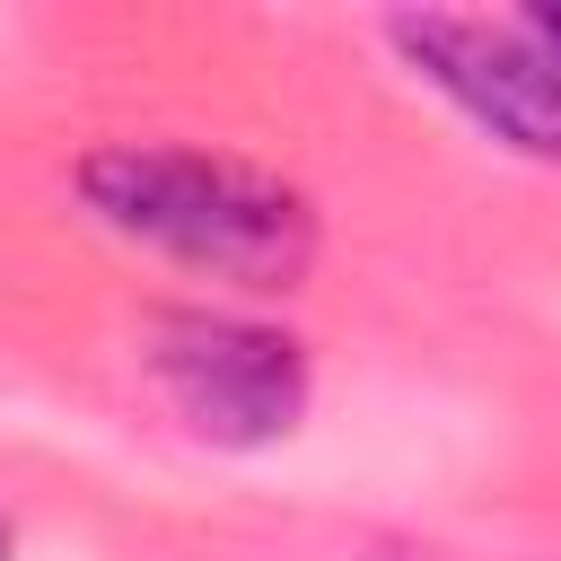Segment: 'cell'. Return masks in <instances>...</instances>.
I'll use <instances>...</instances> for the list:
<instances>
[{
	"label": "cell",
	"mask_w": 561,
	"mask_h": 561,
	"mask_svg": "<svg viewBox=\"0 0 561 561\" xmlns=\"http://www.w3.org/2000/svg\"><path fill=\"white\" fill-rule=\"evenodd\" d=\"M149 377L167 386L184 430L219 447H272L307 412V351L272 324L210 316V307H175L149 324Z\"/></svg>",
	"instance_id": "2"
},
{
	"label": "cell",
	"mask_w": 561,
	"mask_h": 561,
	"mask_svg": "<svg viewBox=\"0 0 561 561\" xmlns=\"http://www.w3.org/2000/svg\"><path fill=\"white\" fill-rule=\"evenodd\" d=\"M535 18H543V26H552V35H561V9H535Z\"/></svg>",
	"instance_id": "4"
},
{
	"label": "cell",
	"mask_w": 561,
	"mask_h": 561,
	"mask_svg": "<svg viewBox=\"0 0 561 561\" xmlns=\"http://www.w3.org/2000/svg\"><path fill=\"white\" fill-rule=\"evenodd\" d=\"M394 53L456 96L491 140L526 149V158H561V35L517 9V18H465V9H421L386 26Z\"/></svg>",
	"instance_id": "3"
},
{
	"label": "cell",
	"mask_w": 561,
	"mask_h": 561,
	"mask_svg": "<svg viewBox=\"0 0 561 561\" xmlns=\"http://www.w3.org/2000/svg\"><path fill=\"white\" fill-rule=\"evenodd\" d=\"M9 543H18V535H9V517H0V561H9Z\"/></svg>",
	"instance_id": "5"
},
{
	"label": "cell",
	"mask_w": 561,
	"mask_h": 561,
	"mask_svg": "<svg viewBox=\"0 0 561 561\" xmlns=\"http://www.w3.org/2000/svg\"><path fill=\"white\" fill-rule=\"evenodd\" d=\"M79 193L105 228L158 245L184 272L237 280V289H289L316 263V210L298 184L228 158V149H167L123 140L79 167Z\"/></svg>",
	"instance_id": "1"
}]
</instances>
